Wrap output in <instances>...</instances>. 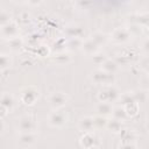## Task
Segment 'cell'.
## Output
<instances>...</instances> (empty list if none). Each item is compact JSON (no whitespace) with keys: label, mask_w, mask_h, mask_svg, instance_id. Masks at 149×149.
<instances>
[{"label":"cell","mask_w":149,"mask_h":149,"mask_svg":"<svg viewBox=\"0 0 149 149\" xmlns=\"http://www.w3.org/2000/svg\"><path fill=\"white\" fill-rule=\"evenodd\" d=\"M49 101H50V104H51L52 106H55V107H61V106H63V105L66 102V97H65L63 93H61V92H55V93H52V94L50 95Z\"/></svg>","instance_id":"cell-1"},{"label":"cell","mask_w":149,"mask_h":149,"mask_svg":"<svg viewBox=\"0 0 149 149\" xmlns=\"http://www.w3.org/2000/svg\"><path fill=\"white\" fill-rule=\"evenodd\" d=\"M35 127V122L34 120L30 118V116H24L21 119V122H20V128L26 132V133H30Z\"/></svg>","instance_id":"cell-2"},{"label":"cell","mask_w":149,"mask_h":149,"mask_svg":"<svg viewBox=\"0 0 149 149\" xmlns=\"http://www.w3.org/2000/svg\"><path fill=\"white\" fill-rule=\"evenodd\" d=\"M49 121L52 126H62L65 122V118H64V114H62L59 112H55L50 115Z\"/></svg>","instance_id":"cell-3"},{"label":"cell","mask_w":149,"mask_h":149,"mask_svg":"<svg viewBox=\"0 0 149 149\" xmlns=\"http://www.w3.org/2000/svg\"><path fill=\"white\" fill-rule=\"evenodd\" d=\"M30 90H31V87H29V88H26L24 91H23V93H22V99H23V101L26 102V104H33V101L36 99V97H37V92L34 90L33 92H30Z\"/></svg>","instance_id":"cell-4"},{"label":"cell","mask_w":149,"mask_h":149,"mask_svg":"<svg viewBox=\"0 0 149 149\" xmlns=\"http://www.w3.org/2000/svg\"><path fill=\"white\" fill-rule=\"evenodd\" d=\"M93 119H91V118H85V119H83L81 121H80V128L83 129V130H86V132H90L91 129H92V127H93Z\"/></svg>","instance_id":"cell-5"},{"label":"cell","mask_w":149,"mask_h":149,"mask_svg":"<svg viewBox=\"0 0 149 149\" xmlns=\"http://www.w3.org/2000/svg\"><path fill=\"white\" fill-rule=\"evenodd\" d=\"M98 111L101 113V114H109V113H112V107H111V105L108 104V102H101L100 105H99V107H98Z\"/></svg>","instance_id":"cell-6"},{"label":"cell","mask_w":149,"mask_h":149,"mask_svg":"<svg viewBox=\"0 0 149 149\" xmlns=\"http://www.w3.org/2000/svg\"><path fill=\"white\" fill-rule=\"evenodd\" d=\"M0 105L1 106H6V107H10L12 105H13V99H12V97L9 95V94H3L2 97H1V99H0Z\"/></svg>","instance_id":"cell-7"},{"label":"cell","mask_w":149,"mask_h":149,"mask_svg":"<svg viewBox=\"0 0 149 149\" xmlns=\"http://www.w3.org/2000/svg\"><path fill=\"white\" fill-rule=\"evenodd\" d=\"M34 141V136L30 134V133H24L22 136H21V142H24V143H31Z\"/></svg>","instance_id":"cell-8"},{"label":"cell","mask_w":149,"mask_h":149,"mask_svg":"<svg viewBox=\"0 0 149 149\" xmlns=\"http://www.w3.org/2000/svg\"><path fill=\"white\" fill-rule=\"evenodd\" d=\"M8 63H9V59L7 56L5 55H0V69H5L8 66Z\"/></svg>","instance_id":"cell-9"},{"label":"cell","mask_w":149,"mask_h":149,"mask_svg":"<svg viewBox=\"0 0 149 149\" xmlns=\"http://www.w3.org/2000/svg\"><path fill=\"white\" fill-rule=\"evenodd\" d=\"M121 149H134V146H132V144H125Z\"/></svg>","instance_id":"cell-10"},{"label":"cell","mask_w":149,"mask_h":149,"mask_svg":"<svg viewBox=\"0 0 149 149\" xmlns=\"http://www.w3.org/2000/svg\"><path fill=\"white\" fill-rule=\"evenodd\" d=\"M3 130V123H2V121L0 120V133Z\"/></svg>","instance_id":"cell-11"}]
</instances>
